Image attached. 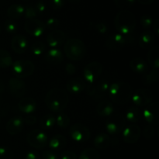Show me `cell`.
<instances>
[{"label": "cell", "mask_w": 159, "mask_h": 159, "mask_svg": "<svg viewBox=\"0 0 159 159\" xmlns=\"http://www.w3.org/2000/svg\"><path fill=\"white\" fill-rule=\"evenodd\" d=\"M13 156V152L9 147L0 146V159H12Z\"/></svg>", "instance_id": "f35d334b"}, {"label": "cell", "mask_w": 159, "mask_h": 159, "mask_svg": "<svg viewBox=\"0 0 159 159\" xmlns=\"http://www.w3.org/2000/svg\"><path fill=\"white\" fill-rule=\"evenodd\" d=\"M87 86V82L80 77H75L69 79L66 83V88L72 94H80L83 93Z\"/></svg>", "instance_id": "e0dca14e"}, {"label": "cell", "mask_w": 159, "mask_h": 159, "mask_svg": "<svg viewBox=\"0 0 159 159\" xmlns=\"http://www.w3.org/2000/svg\"><path fill=\"white\" fill-rule=\"evenodd\" d=\"M103 66L99 61H92L84 68V80L88 84H93L97 81L102 74Z\"/></svg>", "instance_id": "9c48e42d"}, {"label": "cell", "mask_w": 159, "mask_h": 159, "mask_svg": "<svg viewBox=\"0 0 159 159\" xmlns=\"http://www.w3.org/2000/svg\"><path fill=\"white\" fill-rule=\"evenodd\" d=\"M0 32H1V27H0Z\"/></svg>", "instance_id": "680465c9"}, {"label": "cell", "mask_w": 159, "mask_h": 159, "mask_svg": "<svg viewBox=\"0 0 159 159\" xmlns=\"http://www.w3.org/2000/svg\"><path fill=\"white\" fill-rule=\"evenodd\" d=\"M24 15L27 20H31V19H36V17L38 16L37 10L34 5H30L27 6L24 9Z\"/></svg>", "instance_id": "74e56055"}, {"label": "cell", "mask_w": 159, "mask_h": 159, "mask_svg": "<svg viewBox=\"0 0 159 159\" xmlns=\"http://www.w3.org/2000/svg\"><path fill=\"white\" fill-rule=\"evenodd\" d=\"M13 61L10 54L4 49H0V68L6 69L12 66Z\"/></svg>", "instance_id": "1f68e13d"}, {"label": "cell", "mask_w": 159, "mask_h": 159, "mask_svg": "<svg viewBox=\"0 0 159 159\" xmlns=\"http://www.w3.org/2000/svg\"><path fill=\"white\" fill-rule=\"evenodd\" d=\"M56 124L55 116L52 114H46L42 116L40 121V126L43 130H51Z\"/></svg>", "instance_id": "4dcf8cb0"}, {"label": "cell", "mask_w": 159, "mask_h": 159, "mask_svg": "<svg viewBox=\"0 0 159 159\" xmlns=\"http://www.w3.org/2000/svg\"><path fill=\"white\" fill-rule=\"evenodd\" d=\"M55 120L57 127L62 129L67 128L70 124V117L64 113H59L57 117H55Z\"/></svg>", "instance_id": "e575fe53"}, {"label": "cell", "mask_w": 159, "mask_h": 159, "mask_svg": "<svg viewBox=\"0 0 159 159\" xmlns=\"http://www.w3.org/2000/svg\"><path fill=\"white\" fill-rule=\"evenodd\" d=\"M45 60L51 65H59L64 60V55L62 51L58 48H51L47 51L44 56Z\"/></svg>", "instance_id": "603a6c76"}, {"label": "cell", "mask_w": 159, "mask_h": 159, "mask_svg": "<svg viewBox=\"0 0 159 159\" xmlns=\"http://www.w3.org/2000/svg\"><path fill=\"white\" fill-rule=\"evenodd\" d=\"M114 2L118 8L124 10L133 6L134 3L135 2V0H114Z\"/></svg>", "instance_id": "60d3db41"}, {"label": "cell", "mask_w": 159, "mask_h": 159, "mask_svg": "<svg viewBox=\"0 0 159 159\" xmlns=\"http://www.w3.org/2000/svg\"><path fill=\"white\" fill-rule=\"evenodd\" d=\"M94 146L97 149H106L110 145H116L118 144L117 139H113L110 138L108 134L106 133H99L95 138L94 141H93Z\"/></svg>", "instance_id": "d6986e66"}, {"label": "cell", "mask_w": 159, "mask_h": 159, "mask_svg": "<svg viewBox=\"0 0 159 159\" xmlns=\"http://www.w3.org/2000/svg\"><path fill=\"white\" fill-rule=\"evenodd\" d=\"M96 112L102 117H109L115 113V107L111 101L102 100L96 107Z\"/></svg>", "instance_id": "7402d4cb"}, {"label": "cell", "mask_w": 159, "mask_h": 159, "mask_svg": "<svg viewBox=\"0 0 159 159\" xmlns=\"http://www.w3.org/2000/svg\"><path fill=\"white\" fill-rule=\"evenodd\" d=\"M94 28L98 33L101 34H105L108 32V26L105 23L99 22L94 25Z\"/></svg>", "instance_id": "ee69618b"}, {"label": "cell", "mask_w": 159, "mask_h": 159, "mask_svg": "<svg viewBox=\"0 0 159 159\" xmlns=\"http://www.w3.org/2000/svg\"><path fill=\"white\" fill-rule=\"evenodd\" d=\"M65 3V0H50V5L55 10L61 9Z\"/></svg>", "instance_id": "f6af8a7d"}, {"label": "cell", "mask_w": 159, "mask_h": 159, "mask_svg": "<svg viewBox=\"0 0 159 159\" xmlns=\"http://www.w3.org/2000/svg\"><path fill=\"white\" fill-rule=\"evenodd\" d=\"M68 2H70L71 3H78L80 2V0H68Z\"/></svg>", "instance_id": "9f6ffc18"}, {"label": "cell", "mask_w": 159, "mask_h": 159, "mask_svg": "<svg viewBox=\"0 0 159 159\" xmlns=\"http://www.w3.org/2000/svg\"><path fill=\"white\" fill-rule=\"evenodd\" d=\"M12 73L16 78L25 79L32 75L35 70L34 63L28 60H18L12 63Z\"/></svg>", "instance_id": "ba28073f"}, {"label": "cell", "mask_w": 159, "mask_h": 159, "mask_svg": "<svg viewBox=\"0 0 159 159\" xmlns=\"http://www.w3.org/2000/svg\"><path fill=\"white\" fill-rule=\"evenodd\" d=\"M48 144L51 150L59 151L63 149L67 145V140L65 136L57 134L54 135L51 138V140L48 141Z\"/></svg>", "instance_id": "4316f807"}, {"label": "cell", "mask_w": 159, "mask_h": 159, "mask_svg": "<svg viewBox=\"0 0 159 159\" xmlns=\"http://www.w3.org/2000/svg\"><path fill=\"white\" fill-rule=\"evenodd\" d=\"M25 30L30 35L33 37H39L43 35L45 30L44 23L37 19L27 20L25 23Z\"/></svg>", "instance_id": "9a60e30c"}, {"label": "cell", "mask_w": 159, "mask_h": 159, "mask_svg": "<svg viewBox=\"0 0 159 159\" xmlns=\"http://www.w3.org/2000/svg\"><path fill=\"white\" fill-rule=\"evenodd\" d=\"M18 108L22 113L30 114L37 110V102L33 98H23L19 102Z\"/></svg>", "instance_id": "cb8c5ba5"}, {"label": "cell", "mask_w": 159, "mask_h": 159, "mask_svg": "<svg viewBox=\"0 0 159 159\" xmlns=\"http://www.w3.org/2000/svg\"><path fill=\"white\" fill-rule=\"evenodd\" d=\"M26 141L31 147L37 149H43L48 145V137L43 130H34L28 133Z\"/></svg>", "instance_id": "30bf717a"}, {"label": "cell", "mask_w": 159, "mask_h": 159, "mask_svg": "<svg viewBox=\"0 0 159 159\" xmlns=\"http://www.w3.org/2000/svg\"><path fill=\"white\" fill-rule=\"evenodd\" d=\"M141 116L150 125H157L158 124V102L150 103L145 107L141 113Z\"/></svg>", "instance_id": "4fadbf2b"}, {"label": "cell", "mask_w": 159, "mask_h": 159, "mask_svg": "<svg viewBox=\"0 0 159 159\" xmlns=\"http://www.w3.org/2000/svg\"><path fill=\"white\" fill-rule=\"evenodd\" d=\"M114 26L119 34L130 35L136 28L134 15L127 9L121 10L115 16Z\"/></svg>", "instance_id": "3957f363"}, {"label": "cell", "mask_w": 159, "mask_h": 159, "mask_svg": "<svg viewBox=\"0 0 159 159\" xmlns=\"http://www.w3.org/2000/svg\"><path fill=\"white\" fill-rule=\"evenodd\" d=\"M110 86V83L107 79H101L93 84L87 83L85 91L86 94L93 97L95 100H100L105 97Z\"/></svg>", "instance_id": "5b68a950"}, {"label": "cell", "mask_w": 159, "mask_h": 159, "mask_svg": "<svg viewBox=\"0 0 159 159\" xmlns=\"http://www.w3.org/2000/svg\"><path fill=\"white\" fill-rule=\"evenodd\" d=\"M4 28L9 34H15L17 30V23L12 19H8L5 21Z\"/></svg>", "instance_id": "8d00e7d4"}, {"label": "cell", "mask_w": 159, "mask_h": 159, "mask_svg": "<svg viewBox=\"0 0 159 159\" xmlns=\"http://www.w3.org/2000/svg\"><path fill=\"white\" fill-rule=\"evenodd\" d=\"M69 96L64 89L55 87L48 92L45 96V104L51 111L62 113L68 107Z\"/></svg>", "instance_id": "6da1fadb"}, {"label": "cell", "mask_w": 159, "mask_h": 159, "mask_svg": "<svg viewBox=\"0 0 159 159\" xmlns=\"http://www.w3.org/2000/svg\"><path fill=\"white\" fill-rule=\"evenodd\" d=\"M141 130L138 125L136 124H130L128 126H126L124 130L122 132L123 140L127 144H135L138 142L141 137Z\"/></svg>", "instance_id": "5bb4252c"}, {"label": "cell", "mask_w": 159, "mask_h": 159, "mask_svg": "<svg viewBox=\"0 0 159 159\" xmlns=\"http://www.w3.org/2000/svg\"><path fill=\"white\" fill-rule=\"evenodd\" d=\"M131 100L136 107H146L152 102L153 94L148 89L139 88L133 93Z\"/></svg>", "instance_id": "8fae6325"}, {"label": "cell", "mask_w": 159, "mask_h": 159, "mask_svg": "<svg viewBox=\"0 0 159 159\" xmlns=\"http://www.w3.org/2000/svg\"><path fill=\"white\" fill-rule=\"evenodd\" d=\"M46 51V44L43 41H36L31 46V51L35 56H40Z\"/></svg>", "instance_id": "d590c367"}, {"label": "cell", "mask_w": 159, "mask_h": 159, "mask_svg": "<svg viewBox=\"0 0 159 159\" xmlns=\"http://www.w3.org/2000/svg\"><path fill=\"white\" fill-rule=\"evenodd\" d=\"M25 7L21 4H13L7 9V15L10 19H19L24 14Z\"/></svg>", "instance_id": "f546056e"}, {"label": "cell", "mask_w": 159, "mask_h": 159, "mask_svg": "<svg viewBox=\"0 0 159 159\" xmlns=\"http://www.w3.org/2000/svg\"><path fill=\"white\" fill-rule=\"evenodd\" d=\"M125 117L120 113H113L107 117L105 122V128L110 135H117L122 133L126 127Z\"/></svg>", "instance_id": "8992f818"}, {"label": "cell", "mask_w": 159, "mask_h": 159, "mask_svg": "<svg viewBox=\"0 0 159 159\" xmlns=\"http://www.w3.org/2000/svg\"><path fill=\"white\" fill-rule=\"evenodd\" d=\"M65 71L68 73V75H71L75 74L76 72V68L72 63H68L65 66Z\"/></svg>", "instance_id": "681fc988"}, {"label": "cell", "mask_w": 159, "mask_h": 159, "mask_svg": "<svg viewBox=\"0 0 159 159\" xmlns=\"http://www.w3.org/2000/svg\"><path fill=\"white\" fill-rule=\"evenodd\" d=\"M24 121L20 116L12 117L6 124V130L11 135L18 134L24 127Z\"/></svg>", "instance_id": "44dd1931"}, {"label": "cell", "mask_w": 159, "mask_h": 159, "mask_svg": "<svg viewBox=\"0 0 159 159\" xmlns=\"http://www.w3.org/2000/svg\"><path fill=\"white\" fill-rule=\"evenodd\" d=\"M44 24L45 26L48 27V29L54 30H57V28L60 26V20L55 17H51V18L47 20Z\"/></svg>", "instance_id": "b9f144b4"}, {"label": "cell", "mask_w": 159, "mask_h": 159, "mask_svg": "<svg viewBox=\"0 0 159 159\" xmlns=\"http://www.w3.org/2000/svg\"><path fill=\"white\" fill-rule=\"evenodd\" d=\"M5 89V87H4V84L2 83V82L0 81V93H2Z\"/></svg>", "instance_id": "11a10c76"}, {"label": "cell", "mask_w": 159, "mask_h": 159, "mask_svg": "<svg viewBox=\"0 0 159 159\" xmlns=\"http://www.w3.org/2000/svg\"><path fill=\"white\" fill-rule=\"evenodd\" d=\"M23 1H29V0H23Z\"/></svg>", "instance_id": "6f0895ef"}, {"label": "cell", "mask_w": 159, "mask_h": 159, "mask_svg": "<svg viewBox=\"0 0 159 159\" xmlns=\"http://www.w3.org/2000/svg\"><path fill=\"white\" fill-rule=\"evenodd\" d=\"M133 89L128 83L116 82L110 84L108 94L112 102L117 105H124L131 100Z\"/></svg>", "instance_id": "7a4b0ae2"}, {"label": "cell", "mask_w": 159, "mask_h": 159, "mask_svg": "<svg viewBox=\"0 0 159 159\" xmlns=\"http://www.w3.org/2000/svg\"><path fill=\"white\" fill-rule=\"evenodd\" d=\"M79 159H100V155L96 148H88L80 154Z\"/></svg>", "instance_id": "836d02e7"}, {"label": "cell", "mask_w": 159, "mask_h": 159, "mask_svg": "<svg viewBox=\"0 0 159 159\" xmlns=\"http://www.w3.org/2000/svg\"><path fill=\"white\" fill-rule=\"evenodd\" d=\"M65 34L62 30H54L48 34L46 40L51 48H57L65 41Z\"/></svg>", "instance_id": "ac0fdd59"}, {"label": "cell", "mask_w": 159, "mask_h": 159, "mask_svg": "<svg viewBox=\"0 0 159 159\" xmlns=\"http://www.w3.org/2000/svg\"><path fill=\"white\" fill-rule=\"evenodd\" d=\"M42 158L43 159H60L58 155L54 152L53 151L48 150L45 151L42 154Z\"/></svg>", "instance_id": "bcb514c9"}, {"label": "cell", "mask_w": 159, "mask_h": 159, "mask_svg": "<svg viewBox=\"0 0 159 159\" xmlns=\"http://www.w3.org/2000/svg\"><path fill=\"white\" fill-rule=\"evenodd\" d=\"M24 124H27V125H34L37 123V118L34 116H27L23 119Z\"/></svg>", "instance_id": "816d5d0a"}, {"label": "cell", "mask_w": 159, "mask_h": 159, "mask_svg": "<svg viewBox=\"0 0 159 159\" xmlns=\"http://www.w3.org/2000/svg\"><path fill=\"white\" fill-rule=\"evenodd\" d=\"M153 22L152 17L151 16L147 15V14L143 15L140 19V23H141V25L144 29H149L150 27H152Z\"/></svg>", "instance_id": "ab89813d"}, {"label": "cell", "mask_w": 159, "mask_h": 159, "mask_svg": "<svg viewBox=\"0 0 159 159\" xmlns=\"http://www.w3.org/2000/svg\"><path fill=\"white\" fill-rule=\"evenodd\" d=\"M133 39H132L131 34L130 35H124L119 33L114 34L113 35L110 36L106 40L105 46L110 51H117L123 49L124 47L132 43Z\"/></svg>", "instance_id": "52a82bcc"}, {"label": "cell", "mask_w": 159, "mask_h": 159, "mask_svg": "<svg viewBox=\"0 0 159 159\" xmlns=\"http://www.w3.org/2000/svg\"><path fill=\"white\" fill-rule=\"evenodd\" d=\"M25 159H40V156L35 151H30L26 153Z\"/></svg>", "instance_id": "f907efd6"}, {"label": "cell", "mask_w": 159, "mask_h": 159, "mask_svg": "<svg viewBox=\"0 0 159 159\" xmlns=\"http://www.w3.org/2000/svg\"><path fill=\"white\" fill-rule=\"evenodd\" d=\"M152 27H153V33L156 37H158L159 34V20L157 19L153 22L152 24Z\"/></svg>", "instance_id": "f5cc1de1"}, {"label": "cell", "mask_w": 159, "mask_h": 159, "mask_svg": "<svg viewBox=\"0 0 159 159\" xmlns=\"http://www.w3.org/2000/svg\"><path fill=\"white\" fill-rule=\"evenodd\" d=\"M66 57L71 61H80L86 54V46L82 40L77 38L69 39L64 46Z\"/></svg>", "instance_id": "277c9868"}, {"label": "cell", "mask_w": 159, "mask_h": 159, "mask_svg": "<svg viewBox=\"0 0 159 159\" xmlns=\"http://www.w3.org/2000/svg\"><path fill=\"white\" fill-rule=\"evenodd\" d=\"M11 46L14 52L18 54H22L27 51L29 42L25 36L17 34L12 38Z\"/></svg>", "instance_id": "ffe728a7"}, {"label": "cell", "mask_w": 159, "mask_h": 159, "mask_svg": "<svg viewBox=\"0 0 159 159\" xmlns=\"http://www.w3.org/2000/svg\"><path fill=\"white\" fill-rule=\"evenodd\" d=\"M141 118V112L138 107H130L127 110L125 115L126 121H128L130 124H136Z\"/></svg>", "instance_id": "f1b7e54d"}, {"label": "cell", "mask_w": 159, "mask_h": 159, "mask_svg": "<svg viewBox=\"0 0 159 159\" xmlns=\"http://www.w3.org/2000/svg\"><path fill=\"white\" fill-rule=\"evenodd\" d=\"M60 159H77V155L71 151H65L61 155Z\"/></svg>", "instance_id": "c3c4849f"}, {"label": "cell", "mask_w": 159, "mask_h": 159, "mask_svg": "<svg viewBox=\"0 0 159 159\" xmlns=\"http://www.w3.org/2000/svg\"><path fill=\"white\" fill-rule=\"evenodd\" d=\"M147 63L154 70H158L159 68V51L157 46H153L149 49L147 55Z\"/></svg>", "instance_id": "83f0119b"}, {"label": "cell", "mask_w": 159, "mask_h": 159, "mask_svg": "<svg viewBox=\"0 0 159 159\" xmlns=\"http://www.w3.org/2000/svg\"><path fill=\"white\" fill-rule=\"evenodd\" d=\"M69 135L75 142L82 143L88 141L90 138V130L82 124H75L69 130Z\"/></svg>", "instance_id": "7c38bea8"}, {"label": "cell", "mask_w": 159, "mask_h": 159, "mask_svg": "<svg viewBox=\"0 0 159 159\" xmlns=\"http://www.w3.org/2000/svg\"><path fill=\"white\" fill-rule=\"evenodd\" d=\"M155 35L150 30H145L140 35L139 45L143 49H150L154 46Z\"/></svg>", "instance_id": "484cf974"}, {"label": "cell", "mask_w": 159, "mask_h": 159, "mask_svg": "<svg viewBox=\"0 0 159 159\" xmlns=\"http://www.w3.org/2000/svg\"><path fill=\"white\" fill-rule=\"evenodd\" d=\"M130 67L136 74L144 75L148 71V65L147 61L141 57H135L130 61Z\"/></svg>", "instance_id": "d4e9b609"}, {"label": "cell", "mask_w": 159, "mask_h": 159, "mask_svg": "<svg viewBox=\"0 0 159 159\" xmlns=\"http://www.w3.org/2000/svg\"><path fill=\"white\" fill-rule=\"evenodd\" d=\"M155 0H138V2L141 4L143 5H149V4H152Z\"/></svg>", "instance_id": "db71d44e"}, {"label": "cell", "mask_w": 159, "mask_h": 159, "mask_svg": "<svg viewBox=\"0 0 159 159\" xmlns=\"http://www.w3.org/2000/svg\"><path fill=\"white\" fill-rule=\"evenodd\" d=\"M158 78L159 75L158 70L152 69V71H149V72H147L144 75H143L141 82H142V83L145 85H153L155 82H158Z\"/></svg>", "instance_id": "d6a6232c"}, {"label": "cell", "mask_w": 159, "mask_h": 159, "mask_svg": "<svg viewBox=\"0 0 159 159\" xmlns=\"http://www.w3.org/2000/svg\"><path fill=\"white\" fill-rule=\"evenodd\" d=\"M9 92L13 96L21 98L26 94V85L24 81L18 78H11L8 83Z\"/></svg>", "instance_id": "2e32d148"}, {"label": "cell", "mask_w": 159, "mask_h": 159, "mask_svg": "<svg viewBox=\"0 0 159 159\" xmlns=\"http://www.w3.org/2000/svg\"><path fill=\"white\" fill-rule=\"evenodd\" d=\"M143 134H144V136L146 139H152L155 135V130L154 126L150 125V124L146 126V127H144Z\"/></svg>", "instance_id": "7bdbcfd3"}, {"label": "cell", "mask_w": 159, "mask_h": 159, "mask_svg": "<svg viewBox=\"0 0 159 159\" xmlns=\"http://www.w3.org/2000/svg\"><path fill=\"white\" fill-rule=\"evenodd\" d=\"M34 6V7H35V9H36V10H37L38 15L43 14V12L46 11V5L44 4V2H42V1L37 2H36Z\"/></svg>", "instance_id": "7dc6e473"}]
</instances>
